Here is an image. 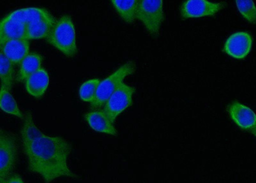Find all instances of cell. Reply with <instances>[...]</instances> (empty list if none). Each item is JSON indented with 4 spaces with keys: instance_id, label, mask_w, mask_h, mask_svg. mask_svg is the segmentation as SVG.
Instances as JSON below:
<instances>
[{
    "instance_id": "1",
    "label": "cell",
    "mask_w": 256,
    "mask_h": 183,
    "mask_svg": "<svg viewBox=\"0 0 256 183\" xmlns=\"http://www.w3.org/2000/svg\"><path fill=\"white\" fill-rule=\"evenodd\" d=\"M28 161V168L40 174L46 183L62 177L76 178L68 168V159L72 146L61 137L43 134L32 140L22 142Z\"/></svg>"
},
{
    "instance_id": "2",
    "label": "cell",
    "mask_w": 256,
    "mask_h": 183,
    "mask_svg": "<svg viewBox=\"0 0 256 183\" xmlns=\"http://www.w3.org/2000/svg\"><path fill=\"white\" fill-rule=\"evenodd\" d=\"M46 40L66 56H74L77 53L76 33L72 18L65 15L56 20Z\"/></svg>"
},
{
    "instance_id": "3",
    "label": "cell",
    "mask_w": 256,
    "mask_h": 183,
    "mask_svg": "<svg viewBox=\"0 0 256 183\" xmlns=\"http://www.w3.org/2000/svg\"><path fill=\"white\" fill-rule=\"evenodd\" d=\"M136 63L134 61H130L120 66L106 79L100 81L94 98L90 102L92 108L100 109L104 107L112 94L123 83L125 78L136 72Z\"/></svg>"
},
{
    "instance_id": "4",
    "label": "cell",
    "mask_w": 256,
    "mask_h": 183,
    "mask_svg": "<svg viewBox=\"0 0 256 183\" xmlns=\"http://www.w3.org/2000/svg\"><path fill=\"white\" fill-rule=\"evenodd\" d=\"M136 19L142 22L150 34H158L164 21L163 1L162 0H140L137 6Z\"/></svg>"
},
{
    "instance_id": "5",
    "label": "cell",
    "mask_w": 256,
    "mask_h": 183,
    "mask_svg": "<svg viewBox=\"0 0 256 183\" xmlns=\"http://www.w3.org/2000/svg\"><path fill=\"white\" fill-rule=\"evenodd\" d=\"M18 146L13 134L0 130V177L11 175L17 163Z\"/></svg>"
},
{
    "instance_id": "6",
    "label": "cell",
    "mask_w": 256,
    "mask_h": 183,
    "mask_svg": "<svg viewBox=\"0 0 256 183\" xmlns=\"http://www.w3.org/2000/svg\"><path fill=\"white\" fill-rule=\"evenodd\" d=\"M134 91L136 88L123 82L105 103L102 110L112 123L125 109L132 106Z\"/></svg>"
},
{
    "instance_id": "7",
    "label": "cell",
    "mask_w": 256,
    "mask_h": 183,
    "mask_svg": "<svg viewBox=\"0 0 256 183\" xmlns=\"http://www.w3.org/2000/svg\"><path fill=\"white\" fill-rule=\"evenodd\" d=\"M223 3H212L207 0H188L182 4L180 17L184 20L214 16L224 8Z\"/></svg>"
},
{
    "instance_id": "8",
    "label": "cell",
    "mask_w": 256,
    "mask_h": 183,
    "mask_svg": "<svg viewBox=\"0 0 256 183\" xmlns=\"http://www.w3.org/2000/svg\"><path fill=\"white\" fill-rule=\"evenodd\" d=\"M252 37L246 32L232 34L226 41L223 51L228 56L243 59L248 56L252 47Z\"/></svg>"
},
{
    "instance_id": "9",
    "label": "cell",
    "mask_w": 256,
    "mask_h": 183,
    "mask_svg": "<svg viewBox=\"0 0 256 183\" xmlns=\"http://www.w3.org/2000/svg\"><path fill=\"white\" fill-rule=\"evenodd\" d=\"M230 118L240 129L251 132L256 136V118L252 109L234 100L227 107Z\"/></svg>"
},
{
    "instance_id": "10",
    "label": "cell",
    "mask_w": 256,
    "mask_h": 183,
    "mask_svg": "<svg viewBox=\"0 0 256 183\" xmlns=\"http://www.w3.org/2000/svg\"><path fill=\"white\" fill-rule=\"evenodd\" d=\"M30 41L26 38L8 41L0 47V52L15 65H20L29 54Z\"/></svg>"
},
{
    "instance_id": "11",
    "label": "cell",
    "mask_w": 256,
    "mask_h": 183,
    "mask_svg": "<svg viewBox=\"0 0 256 183\" xmlns=\"http://www.w3.org/2000/svg\"><path fill=\"white\" fill-rule=\"evenodd\" d=\"M6 18L26 25L40 21L56 20L49 11L45 9L36 8H24L13 11L6 16Z\"/></svg>"
},
{
    "instance_id": "12",
    "label": "cell",
    "mask_w": 256,
    "mask_h": 183,
    "mask_svg": "<svg viewBox=\"0 0 256 183\" xmlns=\"http://www.w3.org/2000/svg\"><path fill=\"white\" fill-rule=\"evenodd\" d=\"M26 25L8 19L0 20V47L9 41L25 38Z\"/></svg>"
},
{
    "instance_id": "13",
    "label": "cell",
    "mask_w": 256,
    "mask_h": 183,
    "mask_svg": "<svg viewBox=\"0 0 256 183\" xmlns=\"http://www.w3.org/2000/svg\"><path fill=\"white\" fill-rule=\"evenodd\" d=\"M50 78L46 70L41 68L24 81L25 88L30 95L40 98L46 91L49 85Z\"/></svg>"
},
{
    "instance_id": "14",
    "label": "cell",
    "mask_w": 256,
    "mask_h": 183,
    "mask_svg": "<svg viewBox=\"0 0 256 183\" xmlns=\"http://www.w3.org/2000/svg\"><path fill=\"white\" fill-rule=\"evenodd\" d=\"M86 122L96 131L116 136V130L104 110L88 112L84 115Z\"/></svg>"
},
{
    "instance_id": "15",
    "label": "cell",
    "mask_w": 256,
    "mask_h": 183,
    "mask_svg": "<svg viewBox=\"0 0 256 183\" xmlns=\"http://www.w3.org/2000/svg\"><path fill=\"white\" fill-rule=\"evenodd\" d=\"M42 61V58L40 55L36 53L29 54L20 63L19 72L16 78L17 81H26L27 78L41 68Z\"/></svg>"
},
{
    "instance_id": "16",
    "label": "cell",
    "mask_w": 256,
    "mask_h": 183,
    "mask_svg": "<svg viewBox=\"0 0 256 183\" xmlns=\"http://www.w3.org/2000/svg\"><path fill=\"white\" fill-rule=\"evenodd\" d=\"M56 21L44 20L26 25L25 38L28 40L46 39Z\"/></svg>"
},
{
    "instance_id": "17",
    "label": "cell",
    "mask_w": 256,
    "mask_h": 183,
    "mask_svg": "<svg viewBox=\"0 0 256 183\" xmlns=\"http://www.w3.org/2000/svg\"><path fill=\"white\" fill-rule=\"evenodd\" d=\"M112 4L121 18L128 24H132L136 19L138 0H113Z\"/></svg>"
},
{
    "instance_id": "18",
    "label": "cell",
    "mask_w": 256,
    "mask_h": 183,
    "mask_svg": "<svg viewBox=\"0 0 256 183\" xmlns=\"http://www.w3.org/2000/svg\"><path fill=\"white\" fill-rule=\"evenodd\" d=\"M0 109L6 113L12 114L20 119L24 118V115L20 111L12 94L4 85L0 87Z\"/></svg>"
},
{
    "instance_id": "19",
    "label": "cell",
    "mask_w": 256,
    "mask_h": 183,
    "mask_svg": "<svg viewBox=\"0 0 256 183\" xmlns=\"http://www.w3.org/2000/svg\"><path fill=\"white\" fill-rule=\"evenodd\" d=\"M13 64L0 52V80L2 85L9 91L12 89L14 81V67Z\"/></svg>"
},
{
    "instance_id": "20",
    "label": "cell",
    "mask_w": 256,
    "mask_h": 183,
    "mask_svg": "<svg viewBox=\"0 0 256 183\" xmlns=\"http://www.w3.org/2000/svg\"><path fill=\"white\" fill-rule=\"evenodd\" d=\"M24 119V125L20 130L22 142L30 141L42 136L43 133L36 127L30 112L26 114Z\"/></svg>"
},
{
    "instance_id": "21",
    "label": "cell",
    "mask_w": 256,
    "mask_h": 183,
    "mask_svg": "<svg viewBox=\"0 0 256 183\" xmlns=\"http://www.w3.org/2000/svg\"><path fill=\"white\" fill-rule=\"evenodd\" d=\"M100 81L98 79H91L82 84L80 89L79 95L83 101L86 102L92 101Z\"/></svg>"
},
{
    "instance_id": "22",
    "label": "cell",
    "mask_w": 256,
    "mask_h": 183,
    "mask_svg": "<svg viewBox=\"0 0 256 183\" xmlns=\"http://www.w3.org/2000/svg\"><path fill=\"white\" fill-rule=\"evenodd\" d=\"M236 4L238 9L248 22L255 24L256 22V9L254 4L251 0H237Z\"/></svg>"
},
{
    "instance_id": "23",
    "label": "cell",
    "mask_w": 256,
    "mask_h": 183,
    "mask_svg": "<svg viewBox=\"0 0 256 183\" xmlns=\"http://www.w3.org/2000/svg\"><path fill=\"white\" fill-rule=\"evenodd\" d=\"M4 183H24L22 177L18 175H12L6 178Z\"/></svg>"
},
{
    "instance_id": "24",
    "label": "cell",
    "mask_w": 256,
    "mask_h": 183,
    "mask_svg": "<svg viewBox=\"0 0 256 183\" xmlns=\"http://www.w3.org/2000/svg\"><path fill=\"white\" fill-rule=\"evenodd\" d=\"M6 180V179H4V178L0 177V183H4Z\"/></svg>"
}]
</instances>
